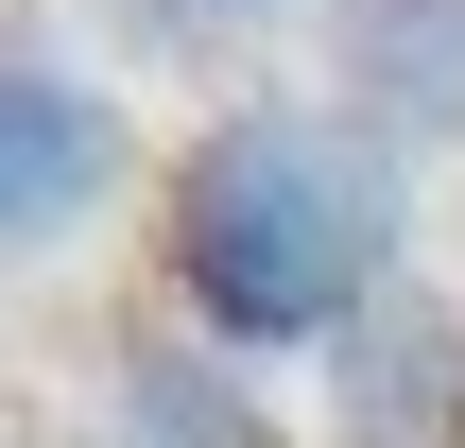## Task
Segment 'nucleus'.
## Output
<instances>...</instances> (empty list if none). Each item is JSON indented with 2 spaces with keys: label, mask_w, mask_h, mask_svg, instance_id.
Returning a JSON list of instances; mask_svg holds the SVG:
<instances>
[{
  "label": "nucleus",
  "mask_w": 465,
  "mask_h": 448,
  "mask_svg": "<svg viewBox=\"0 0 465 448\" xmlns=\"http://www.w3.org/2000/svg\"><path fill=\"white\" fill-rule=\"evenodd\" d=\"M414 276V190L345 104H224L155 173V294L224 363H328Z\"/></svg>",
  "instance_id": "nucleus-1"
},
{
  "label": "nucleus",
  "mask_w": 465,
  "mask_h": 448,
  "mask_svg": "<svg viewBox=\"0 0 465 448\" xmlns=\"http://www.w3.org/2000/svg\"><path fill=\"white\" fill-rule=\"evenodd\" d=\"M121 173H138L121 86H104V69H69L35 17H0V276H17V259H52L69 224H104V207H121Z\"/></svg>",
  "instance_id": "nucleus-2"
},
{
  "label": "nucleus",
  "mask_w": 465,
  "mask_h": 448,
  "mask_svg": "<svg viewBox=\"0 0 465 448\" xmlns=\"http://www.w3.org/2000/svg\"><path fill=\"white\" fill-rule=\"evenodd\" d=\"M328 432L345 448H465V311L431 276H397V294L328 345Z\"/></svg>",
  "instance_id": "nucleus-3"
},
{
  "label": "nucleus",
  "mask_w": 465,
  "mask_h": 448,
  "mask_svg": "<svg viewBox=\"0 0 465 448\" xmlns=\"http://www.w3.org/2000/svg\"><path fill=\"white\" fill-rule=\"evenodd\" d=\"M328 52H345V121H362L380 155L465 138V0H345Z\"/></svg>",
  "instance_id": "nucleus-4"
},
{
  "label": "nucleus",
  "mask_w": 465,
  "mask_h": 448,
  "mask_svg": "<svg viewBox=\"0 0 465 448\" xmlns=\"http://www.w3.org/2000/svg\"><path fill=\"white\" fill-rule=\"evenodd\" d=\"M104 448H293L259 414V380L207 345V328H121L104 363Z\"/></svg>",
  "instance_id": "nucleus-5"
},
{
  "label": "nucleus",
  "mask_w": 465,
  "mask_h": 448,
  "mask_svg": "<svg viewBox=\"0 0 465 448\" xmlns=\"http://www.w3.org/2000/svg\"><path fill=\"white\" fill-rule=\"evenodd\" d=\"M121 17H138V35H173V52H207V35H259L276 0H121Z\"/></svg>",
  "instance_id": "nucleus-6"
}]
</instances>
